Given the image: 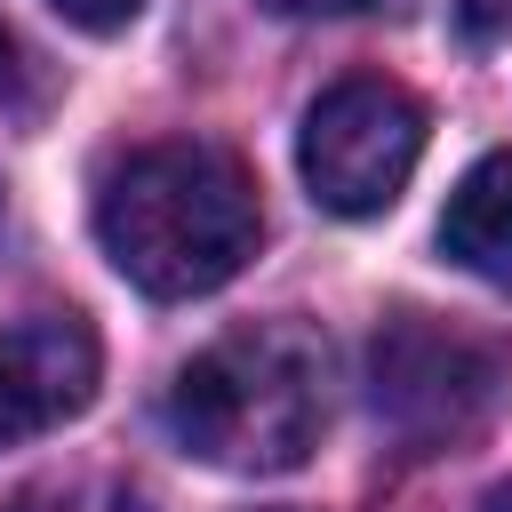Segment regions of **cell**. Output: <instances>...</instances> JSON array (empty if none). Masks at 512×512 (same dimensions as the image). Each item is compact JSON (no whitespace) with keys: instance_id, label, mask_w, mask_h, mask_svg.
<instances>
[{"instance_id":"1","label":"cell","mask_w":512,"mask_h":512,"mask_svg":"<svg viewBox=\"0 0 512 512\" xmlns=\"http://www.w3.org/2000/svg\"><path fill=\"white\" fill-rule=\"evenodd\" d=\"M96 240L128 288H144L160 304L208 296L264 240L256 176L240 168V152H224L208 136L136 144L96 184Z\"/></svg>"},{"instance_id":"2","label":"cell","mask_w":512,"mask_h":512,"mask_svg":"<svg viewBox=\"0 0 512 512\" xmlns=\"http://www.w3.org/2000/svg\"><path fill=\"white\" fill-rule=\"evenodd\" d=\"M328 424V344L304 320H256L192 352L168 384V432L184 456L272 480L320 448Z\"/></svg>"},{"instance_id":"3","label":"cell","mask_w":512,"mask_h":512,"mask_svg":"<svg viewBox=\"0 0 512 512\" xmlns=\"http://www.w3.org/2000/svg\"><path fill=\"white\" fill-rule=\"evenodd\" d=\"M512 384V344L440 312H392L368 336V408L408 448L472 440Z\"/></svg>"},{"instance_id":"4","label":"cell","mask_w":512,"mask_h":512,"mask_svg":"<svg viewBox=\"0 0 512 512\" xmlns=\"http://www.w3.org/2000/svg\"><path fill=\"white\" fill-rule=\"evenodd\" d=\"M416 160H424V104L384 72H352L320 88L296 128L304 192L328 216H384L408 192Z\"/></svg>"},{"instance_id":"5","label":"cell","mask_w":512,"mask_h":512,"mask_svg":"<svg viewBox=\"0 0 512 512\" xmlns=\"http://www.w3.org/2000/svg\"><path fill=\"white\" fill-rule=\"evenodd\" d=\"M96 376H104V352H96L88 320L40 312V320L0 328V448L72 424L96 400Z\"/></svg>"},{"instance_id":"6","label":"cell","mask_w":512,"mask_h":512,"mask_svg":"<svg viewBox=\"0 0 512 512\" xmlns=\"http://www.w3.org/2000/svg\"><path fill=\"white\" fill-rule=\"evenodd\" d=\"M440 256L512 296V152H488L456 176L440 208Z\"/></svg>"},{"instance_id":"7","label":"cell","mask_w":512,"mask_h":512,"mask_svg":"<svg viewBox=\"0 0 512 512\" xmlns=\"http://www.w3.org/2000/svg\"><path fill=\"white\" fill-rule=\"evenodd\" d=\"M8 512H128L112 488H80V480H48V488H24Z\"/></svg>"},{"instance_id":"8","label":"cell","mask_w":512,"mask_h":512,"mask_svg":"<svg viewBox=\"0 0 512 512\" xmlns=\"http://www.w3.org/2000/svg\"><path fill=\"white\" fill-rule=\"evenodd\" d=\"M48 8H56L64 24H80V32H120L144 0H48Z\"/></svg>"},{"instance_id":"9","label":"cell","mask_w":512,"mask_h":512,"mask_svg":"<svg viewBox=\"0 0 512 512\" xmlns=\"http://www.w3.org/2000/svg\"><path fill=\"white\" fill-rule=\"evenodd\" d=\"M456 16H464V32H472V40L512 32V0H456Z\"/></svg>"},{"instance_id":"10","label":"cell","mask_w":512,"mask_h":512,"mask_svg":"<svg viewBox=\"0 0 512 512\" xmlns=\"http://www.w3.org/2000/svg\"><path fill=\"white\" fill-rule=\"evenodd\" d=\"M256 8H272V16H368L384 0H256Z\"/></svg>"},{"instance_id":"11","label":"cell","mask_w":512,"mask_h":512,"mask_svg":"<svg viewBox=\"0 0 512 512\" xmlns=\"http://www.w3.org/2000/svg\"><path fill=\"white\" fill-rule=\"evenodd\" d=\"M8 80H16V40H8V24H0V96H8Z\"/></svg>"},{"instance_id":"12","label":"cell","mask_w":512,"mask_h":512,"mask_svg":"<svg viewBox=\"0 0 512 512\" xmlns=\"http://www.w3.org/2000/svg\"><path fill=\"white\" fill-rule=\"evenodd\" d=\"M480 512H512V488H488V496H480Z\"/></svg>"}]
</instances>
